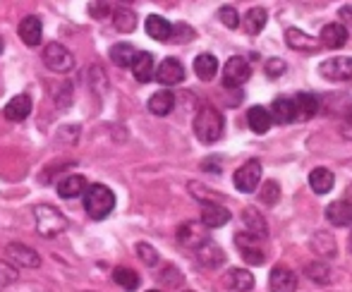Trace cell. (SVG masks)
<instances>
[{
	"label": "cell",
	"mask_w": 352,
	"mask_h": 292,
	"mask_svg": "<svg viewBox=\"0 0 352 292\" xmlns=\"http://www.w3.org/2000/svg\"><path fill=\"white\" fill-rule=\"evenodd\" d=\"M319 38L326 48H340L348 41V27H343L340 22H329V24H324Z\"/></svg>",
	"instance_id": "obj_19"
},
{
	"label": "cell",
	"mask_w": 352,
	"mask_h": 292,
	"mask_svg": "<svg viewBox=\"0 0 352 292\" xmlns=\"http://www.w3.org/2000/svg\"><path fill=\"white\" fill-rule=\"evenodd\" d=\"M266 22H269V12H266L264 8H250L245 12V19H242L245 32L250 34V36H256V34L264 32Z\"/></svg>",
	"instance_id": "obj_25"
},
{
	"label": "cell",
	"mask_w": 352,
	"mask_h": 292,
	"mask_svg": "<svg viewBox=\"0 0 352 292\" xmlns=\"http://www.w3.org/2000/svg\"><path fill=\"white\" fill-rule=\"evenodd\" d=\"M269 290L271 292H295L297 290V276L285 266L274 269V273L269 276Z\"/></svg>",
	"instance_id": "obj_16"
},
{
	"label": "cell",
	"mask_w": 352,
	"mask_h": 292,
	"mask_svg": "<svg viewBox=\"0 0 352 292\" xmlns=\"http://www.w3.org/2000/svg\"><path fill=\"white\" fill-rule=\"evenodd\" d=\"M338 17L343 19V27L348 24V27L352 29V5H343V8L338 10Z\"/></svg>",
	"instance_id": "obj_47"
},
{
	"label": "cell",
	"mask_w": 352,
	"mask_h": 292,
	"mask_svg": "<svg viewBox=\"0 0 352 292\" xmlns=\"http://www.w3.org/2000/svg\"><path fill=\"white\" fill-rule=\"evenodd\" d=\"M108 56H111V60L116 63L118 67H132V63H135V58H137V51L130 43H116V46L108 51Z\"/></svg>",
	"instance_id": "obj_33"
},
{
	"label": "cell",
	"mask_w": 352,
	"mask_h": 292,
	"mask_svg": "<svg viewBox=\"0 0 352 292\" xmlns=\"http://www.w3.org/2000/svg\"><path fill=\"white\" fill-rule=\"evenodd\" d=\"M271 120H276L278 125H287V122H295L297 120V108H295V98H276L271 103Z\"/></svg>",
	"instance_id": "obj_14"
},
{
	"label": "cell",
	"mask_w": 352,
	"mask_h": 292,
	"mask_svg": "<svg viewBox=\"0 0 352 292\" xmlns=\"http://www.w3.org/2000/svg\"><path fill=\"white\" fill-rule=\"evenodd\" d=\"M34 218H36V230L41 237H56L67 227V218L56 209L53 204H38L34 206Z\"/></svg>",
	"instance_id": "obj_3"
},
{
	"label": "cell",
	"mask_w": 352,
	"mask_h": 292,
	"mask_svg": "<svg viewBox=\"0 0 352 292\" xmlns=\"http://www.w3.org/2000/svg\"><path fill=\"white\" fill-rule=\"evenodd\" d=\"M192 38H197V32L185 22H177L173 24V32H170V41L175 43H190Z\"/></svg>",
	"instance_id": "obj_40"
},
{
	"label": "cell",
	"mask_w": 352,
	"mask_h": 292,
	"mask_svg": "<svg viewBox=\"0 0 352 292\" xmlns=\"http://www.w3.org/2000/svg\"><path fill=\"white\" fill-rule=\"evenodd\" d=\"M137 254H140V259L146 266H156L158 264V251L153 249L151 245H146V242H140V245H137Z\"/></svg>",
	"instance_id": "obj_43"
},
{
	"label": "cell",
	"mask_w": 352,
	"mask_h": 292,
	"mask_svg": "<svg viewBox=\"0 0 352 292\" xmlns=\"http://www.w3.org/2000/svg\"><path fill=\"white\" fill-rule=\"evenodd\" d=\"M218 19H221V24H226L228 29L240 27V14H237V10L230 8V5H226V8L218 10Z\"/></svg>",
	"instance_id": "obj_42"
},
{
	"label": "cell",
	"mask_w": 352,
	"mask_h": 292,
	"mask_svg": "<svg viewBox=\"0 0 352 292\" xmlns=\"http://www.w3.org/2000/svg\"><path fill=\"white\" fill-rule=\"evenodd\" d=\"M158 278H161V283L168 285V288H177V285L185 283V276H182V271L177 269V266H173V264L163 266V273H158Z\"/></svg>",
	"instance_id": "obj_39"
},
{
	"label": "cell",
	"mask_w": 352,
	"mask_h": 292,
	"mask_svg": "<svg viewBox=\"0 0 352 292\" xmlns=\"http://www.w3.org/2000/svg\"><path fill=\"white\" fill-rule=\"evenodd\" d=\"M336 185V175L329 170V168H314L309 172V187L316 192V194H329Z\"/></svg>",
	"instance_id": "obj_23"
},
{
	"label": "cell",
	"mask_w": 352,
	"mask_h": 292,
	"mask_svg": "<svg viewBox=\"0 0 352 292\" xmlns=\"http://www.w3.org/2000/svg\"><path fill=\"white\" fill-rule=\"evenodd\" d=\"M247 120H250L252 132H256V135H266V132L271 130V125H274V120H271V113L266 111V108H261V106L250 108V111H247Z\"/></svg>",
	"instance_id": "obj_30"
},
{
	"label": "cell",
	"mask_w": 352,
	"mask_h": 292,
	"mask_svg": "<svg viewBox=\"0 0 352 292\" xmlns=\"http://www.w3.org/2000/svg\"><path fill=\"white\" fill-rule=\"evenodd\" d=\"M89 12H91V17L103 19L108 12H111V8H108V3H91L89 5Z\"/></svg>",
	"instance_id": "obj_46"
},
{
	"label": "cell",
	"mask_w": 352,
	"mask_h": 292,
	"mask_svg": "<svg viewBox=\"0 0 352 292\" xmlns=\"http://www.w3.org/2000/svg\"><path fill=\"white\" fill-rule=\"evenodd\" d=\"M197 261H199L201 266H206V269H218V266L226 264V254H223V249L216 242L206 240L204 245L197 249Z\"/></svg>",
	"instance_id": "obj_15"
},
{
	"label": "cell",
	"mask_w": 352,
	"mask_h": 292,
	"mask_svg": "<svg viewBox=\"0 0 352 292\" xmlns=\"http://www.w3.org/2000/svg\"><path fill=\"white\" fill-rule=\"evenodd\" d=\"M230 221V211L221 204L213 206H204L201 209V225L204 227H223L226 223Z\"/></svg>",
	"instance_id": "obj_28"
},
{
	"label": "cell",
	"mask_w": 352,
	"mask_h": 292,
	"mask_svg": "<svg viewBox=\"0 0 352 292\" xmlns=\"http://www.w3.org/2000/svg\"><path fill=\"white\" fill-rule=\"evenodd\" d=\"M252 74V67L250 63H247V58L242 56H232L230 60L226 63V67H223V84L226 87H242V84L250 79Z\"/></svg>",
	"instance_id": "obj_7"
},
{
	"label": "cell",
	"mask_w": 352,
	"mask_h": 292,
	"mask_svg": "<svg viewBox=\"0 0 352 292\" xmlns=\"http://www.w3.org/2000/svg\"><path fill=\"white\" fill-rule=\"evenodd\" d=\"M130 70H132V74H135V79L140 84L151 82V79L156 77V65H153V56H151V53H146V51L137 53V58H135V63H132Z\"/></svg>",
	"instance_id": "obj_17"
},
{
	"label": "cell",
	"mask_w": 352,
	"mask_h": 292,
	"mask_svg": "<svg viewBox=\"0 0 352 292\" xmlns=\"http://www.w3.org/2000/svg\"><path fill=\"white\" fill-rule=\"evenodd\" d=\"M187 190H190V194L195 196L197 201H201L204 206H213V204H221V196L218 192L209 190V187L204 185V182H190L187 185Z\"/></svg>",
	"instance_id": "obj_34"
},
{
	"label": "cell",
	"mask_w": 352,
	"mask_h": 292,
	"mask_svg": "<svg viewBox=\"0 0 352 292\" xmlns=\"http://www.w3.org/2000/svg\"><path fill=\"white\" fill-rule=\"evenodd\" d=\"M206 240H209V235H206V227L201 223L190 221L177 227V242L182 247H187V249H199Z\"/></svg>",
	"instance_id": "obj_9"
},
{
	"label": "cell",
	"mask_w": 352,
	"mask_h": 292,
	"mask_svg": "<svg viewBox=\"0 0 352 292\" xmlns=\"http://www.w3.org/2000/svg\"><path fill=\"white\" fill-rule=\"evenodd\" d=\"M84 209L94 221H103L113 209H116V194L106 185H89L84 192Z\"/></svg>",
	"instance_id": "obj_1"
},
{
	"label": "cell",
	"mask_w": 352,
	"mask_h": 292,
	"mask_svg": "<svg viewBox=\"0 0 352 292\" xmlns=\"http://www.w3.org/2000/svg\"><path fill=\"white\" fill-rule=\"evenodd\" d=\"M295 108H297V120H309V117L316 115V111H319V98L314 96V93H297L295 96Z\"/></svg>",
	"instance_id": "obj_31"
},
{
	"label": "cell",
	"mask_w": 352,
	"mask_h": 292,
	"mask_svg": "<svg viewBox=\"0 0 352 292\" xmlns=\"http://www.w3.org/2000/svg\"><path fill=\"white\" fill-rule=\"evenodd\" d=\"M17 278H19L17 269H14L12 264H8V261L0 259V292L5 288H10L12 283H17Z\"/></svg>",
	"instance_id": "obj_41"
},
{
	"label": "cell",
	"mask_w": 352,
	"mask_h": 292,
	"mask_svg": "<svg viewBox=\"0 0 352 292\" xmlns=\"http://www.w3.org/2000/svg\"><path fill=\"white\" fill-rule=\"evenodd\" d=\"M311 249L316 251L319 256H326V259H333L336 254H338V247H336V240L333 235H329L326 230H319L314 232V237H311Z\"/></svg>",
	"instance_id": "obj_29"
},
{
	"label": "cell",
	"mask_w": 352,
	"mask_h": 292,
	"mask_svg": "<svg viewBox=\"0 0 352 292\" xmlns=\"http://www.w3.org/2000/svg\"><path fill=\"white\" fill-rule=\"evenodd\" d=\"M3 48H5V41H3V38H0V53H3Z\"/></svg>",
	"instance_id": "obj_51"
},
{
	"label": "cell",
	"mask_w": 352,
	"mask_h": 292,
	"mask_svg": "<svg viewBox=\"0 0 352 292\" xmlns=\"http://www.w3.org/2000/svg\"><path fill=\"white\" fill-rule=\"evenodd\" d=\"M326 218H329V223H333V225H338V227L348 225V223L352 221V204H348L345 199L331 201V204L326 206Z\"/></svg>",
	"instance_id": "obj_26"
},
{
	"label": "cell",
	"mask_w": 352,
	"mask_h": 292,
	"mask_svg": "<svg viewBox=\"0 0 352 292\" xmlns=\"http://www.w3.org/2000/svg\"><path fill=\"white\" fill-rule=\"evenodd\" d=\"M185 292H192V290H185Z\"/></svg>",
	"instance_id": "obj_53"
},
{
	"label": "cell",
	"mask_w": 352,
	"mask_h": 292,
	"mask_svg": "<svg viewBox=\"0 0 352 292\" xmlns=\"http://www.w3.org/2000/svg\"><path fill=\"white\" fill-rule=\"evenodd\" d=\"M43 65L51 72H70L74 67V58L63 43H48L43 48Z\"/></svg>",
	"instance_id": "obj_5"
},
{
	"label": "cell",
	"mask_w": 352,
	"mask_h": 292,
	"mask_svg": "<svg viewBox=\"0 0 352 292\" xmlns=\"http://www.w3.org/2000/svg\"><path fill=\"white\" fill-rule=\"evenodd\" d=\"M235 247L240 249L242 259L247 261L250 266H261L266 261L264 247H261V240L250 232H237L235 235Z\"/></svg>",
	"instance_id": "obj_6"
},
{
	"label": "cell",
	"mask_w": 352,
	"mask_h": 292,
	"mask_svg": "<svg viewBox=\"0 0 352 292\" xmlns=\"http://www.w3.org/2000/svg\"><path fill=\"white\" fill-rule=\"evenodd\" d=\"M264 70L269 77H280V74L285 72V60H280V58H271V60H266Z\"/></svg>",
	"instance_id": "obj_45"
},
{
	"label": "cell",
	"mask_w": 352,
	"mask_h": 292,
	"mask_svg": "<svg viewBox=\"0 0 352 292\" xmlns=\"http://www.w3.org/2000/svg\"><path fill=\"white\" fill-rule=\"evenodd\" d=\"M113 280H116L120 288H125L130 292L140 288V283H142L140 273H137V271H132V269H116V271H113Z\"/></svg>",
	"instance_id": "obj_37"
},
{
	"label": "cell",
	"mask_w": 352,
	"mask_h": 292,
	"mask_svg": "<svg viewBox=\"0 0 352 292\" xmlns=\"http://www.w3.org/2000/svg\"><path fill=\"white\" fill-rule=\"evenodd\" d=\"M223 285L232 292H250L254 288V276L247 269H230L223 276Z\"/></svg>",
	"instance_id": "obj_13"
},
{
	"label": "cell",
	"mask_w": 352,
	"mask_h": 292,
	"mask_svg": "<svg viewBox=\"0 0 352 292\" xmlns=\"http://www.w3.org/2000/svg\"><path fill=\"white\" fill-rule=\"evenodd\" d=\"M82 192H87V177L84 175H65L58 182V194L65 196V199H74Z\"/></svg>",
	"instance_id": "obj_27"
},
{
	"label": "cell",
	"mask_w": 352,
	"mask_h": 292,
	"mask_svg": "<svg viewBox=\"0 0 352 292\" xmlns=\"http://www.w3.org/2000/svg\"><path fill=\"white\" fill-rule=\"evenodd\" d=\"M204 170H221V163H218V161H206L204 163Z\"/></svg>",
	"instance_id": "obj_49"
},
{
	"label": "cell",
	"mask_w": 352,
	"mask_h": 292,
	"mask_svg": "<svg viewBox=\"0 0 352 292\" xmlns=\"http://www.w3.org/2000/svg\"><path fill=\"white\" fill-rule=\"evenodd\" d=\"M5 254H8L17 266H24V269H38V266H41V256L36 254V249L22 245V242H10Z\"/></svg>",
	"instance_id": "obj_10"
},
{
	"label": "cell",
	"mask_w": 352,
	"mask_h": 292,
	"mask_svg": "<svg viewBox=\"0 0 352 292\" xmlns=\"http://www.w3.org/2000/svg\"><path fill=\"white\" fill-rule=\"evenodd\" d=\"M170 32L173 24L166 17H161V14H148L146 17V34L153 41H170Z\"/></svg>",
	"instance_id": "obj_22"
},
{
	"label": "cell",
	"mask_w": 352,
	"mask_h": 292,
	"mask_svg": "<svg viewBox=\"0 0 352 292\" xmlns=\"http://www.w3.org/2000/svg\"><path fill=\"white\" fill-rule=\"evenodd\" d=\"M285 43L292 48V51H316V38L309 36V34H305L297 27L285 29Z\"/></svg>",
	"instance_id": "obj_24"
},
{
	"label": "cell",
	"mask_w": 352,
	"mask_h": 292,
	"mask_svg": "<svg viewBox=\"0 0 352 292\" xmlns=\"http://www.w3.org/2000/svg\"><path fill=\"white\" fill-rule=\"evenodd\" d=\"M173 108H175V96H173V91H168V89L156 91L151 98H148V111H151L153 115H158V117L170 115Z\"/></svg>",
	"instance_id": "obj_21"
},
{
	"label": "cell",
	"mask_w": 352,
	"mask_h": 292,
	"mask_svg": "<svg viewBox=\"0 0 352 292\" xmlns=\"http://www.w3.org/2000/svg\"><path fill=\"white\" fill-rule=\"evenodd\" d=\"M29 113H32V98H29L27 93H19V96H14L12 101H8L3 115L12 122H22L29 117Z\"/></svg>",
	"instance_id": "obj_18"
},
{
	"label": "cell",
	"mask_w": 352,
	"mask_h": 292,
	"mask_svg": "<svg viewBox=\"0 0 352 292\" xmlns=\"http://www.w3.org/2000/svg\"><path fill=\"white\" fill-rule=\"evenodd\" d=\"M259 201L264 206H276L280 201V185L276 180H266L259 190Z\"/></svg>",
	"instance_id": "obj_38"
},
{
	"label": "cell",
	"mask_w": 352,
	"mask_h": 292,
	"mask_svg": "<svg viewBox=\"0 0 352 292\" xmlns=\"http://www.w3.org/2000/svg\"><path fill=\"white\" fill-rule=\"evenodd\" d=\"M17 34H19V38H22V41L27 43L29 48L38 46V43H41V36H43L41 19H38L36 14H29V17H24L22 22H19Z\"/></svg>",
	"instance_id": "obj_12"
},
{
	"label": "cell",
	"mask_w": 352,
	"mask_h": 292,
	"mask_svg": "<svg viewBox=\"0 0 352 292\" xmlns=\"http://www.w3.org/2000/svg\"><path fill=\"white\" fill-rule=\"evenodd\" d=\"M242 223H245L247 232H250V235H254V237H259V240H264V237L269 235V225H266L264 216H261L254 206H247V209H242Z\"/></svg>",
	"instance_id": "obj_20"
},
{
	"label": "cell",
	"mask_w": 352,
	"mask_h": 292,
	"mask_svg": "<svg viewBox=\"0 0 352 292\" xmlns=\"http://www.w3.org/2000/svg\"><path fill=\"white\" fill-rule=\"evenodd\" d=\"M305 273H307V278L314 280V283H319V285L331 283V278H333V271H331V266L324 264V261H311V264H307Z\"/></svg>",
	"instance_id": "obj_35"
},
{
	"label": "cell",
	"mask_w": 352,
	"mask_h": 292,
	"mask_svg": "<svg viewBox=\"0 0 352 292\" xmlns=\"http://www.w3.org/2000/svg\"><path fill=\"white\" fill-rule=\"evenodd\" d=\"M343 135L348 137V139H352V120H350V122H345V125H343Z\"/></svg>",
	"instance_id": "obj_50"
},
{
	"label": "cell",
	"mask_w": 352,
	"mask_h": 292,
	"mask_svg": "<svg viewBox=\"0 0 352 292\" xmlns=\"http://www.w3.org/2000/svg\"><path fill=\"white\" fill-rule=\"evenodd\" d=\"M58 135L60 137H70V144H74V142H77V137H79V127H63L60 132H58Z\"/></svg>",
	"instance_id": "obj_48"
},
{
	"label": "cell",
	"mask_w": 352,
	"mask_h": 292,
	"mask_svg": "<svg viewBox=\"0 0 352 292\" xmlns=\"http://www.w3.org/2000/svg\"><path fill=\"white\" fill-rule=\"evenodd\" d=\"M113 22H116V29L120 34H132L137 29V14L130 8H118L116 14H113Z\"/></svg>",
	"instance_id": "obj_36"
},
{
	"label": "cell",
	"mask_w": 352,
	"mask_h": 292,
	"mask_svg": "<svg viewBox=\"0 0 352 292\" xmlns=\"http://www.w3.org/2000/svg\"><path fill=\"white\" fill-rule=\"evenodd\" d=\"M156 79L163 87H175V84L185 82V67H182V63L177 58H166L156 67Z\"/></svg>",
	"instance_id": "obj_11"
},
{
	"label": "cell",
	"mask_w": 352,
	"mask_h": 292,
	"mask_svg": "<svg viewBox=\"0 0 352 292\" xmlns=\"http://www.w3.org/2000/svg\"><path fill=\"white\" fill-rule=\"evenodd\" d=\"M148 292H161V290H148Z\"/></svg>",
	"instance_id": "obj_52"
},
{
	"label": "cell",
	"mask_w": 352,
	"mask_h": 292,
	"mask_svg": "<svg viewBox=\"0 0 352 292\" xmlns=\"http://www.w3.org/2000/svg\"><path fill=\"white\" fill-rule=\"evenodd\" d=\"M70 103H72V87L70 84H63V87L56 91V106L58 108H70Z\"/></svg>",
	"instance_id": "obj_44"
},
{
	"label": "cell",
	"mask_w": 352,
	"mask_h": 292,
	"mask_svg": "<svg viewBox=\"0 0 352 292\" xmlns=\"http://www.w3.org/2000/svg\"><path fill=\"white\" fill-rule=\"evenodd\" d=\"M232 182H235V187L240 192L252 194V192H254L256 187H259V182H261V163L256 161V158L242 163V166L235 170V175H232Z\"/></svg>",
	"instance_id": "obj_4"
},
{
	"label": "cell",
	"mask_w": 352,
	"mask_h": 292,
	"mask_svg": "<svg viewBox=\"0 0 352 292\" xmlns=\"http://www.w3.org/2000/svg\"><path fill=\"white\" fill-rule=\"evenodd\" d=\"M321 77L331 82H352V58H331L319 65Z\"/></svg>",
	"instance_id": "obj_8"
},
{
	"label": "cell",
	"mask_w": 352,
	"mask_h": 292,
	"mask_svg": "<svg viewBox=\"0 0 352 292\" xmlns=\"http://www.w3.org/2000/svg\"><path fill=\"white\" fill-rule=\"evenodd\" d=\"M195 72H197V77H199L201 82H211V79L216 77V72H218L216 56H211V53H201V56H197Z\"/></svg>",
	"instance_id": "obj_32"
},
{
	"label": "cell",
	"mask_w": 352,
	"mask_h": 292,
	"mask_svg": "<svg viewBox=\"0 0 352 292\" xmlns=\"http://www.w3.org/2000/svg\"><path fill=\"white\" fill-rule=\"evenodd\" d=\"M223 115L211 106H204L195 117V135L201 144H213V142L221 139L223 135Z\"/></svg>",
	"instance_id": "obj_2"
}]
</instances>
